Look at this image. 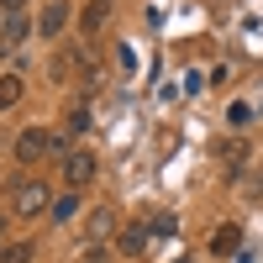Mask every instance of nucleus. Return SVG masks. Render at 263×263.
Returning a JSON list of instances; mask_svg holds the SVG:
<instances>
[{
    "instance_id": "423d86ee",
    "label": "nucleus",
    "mask_w": 263,
    "mask_h": 263,
    "mask_svg": "<svg viewBox=\"0 0 263 263\" xmlns=\"http://www.w3.org/2000/svg\"><path fill=\"white\" fill-rule=\"evenodd\" d=\"M63 27H69V6H63V0H53V6L37 16V32H42V37H58Z\"/></svg>"
},
{
    "instance_id": "1a4fd4ad",
    "label": "nucleus",
    "mask_w": 263,
    "mask_h": 263,
    "mask_svg": "<svg viewBox=\"0 0 263 263\" xmlns=\"http://www.w3.org/2000/svg\"><path fill=\"white\" fill-rule=\"evenodd\" d=\"M111 211H90V227H84V237H90V248H100L105 242V237H111Z\"/></svg>"
},
{
    "instance_id": "9d476101",
    "label": "nucleus",
    "mask_w": 263,
    "mask_h": 263,
    "mask_svg": "<svg viewBox=\"0 0 263 263\" xmlns=\"http://www.w3.org/2000/svg\"><path fill=\"white\" fill-rule=\"evenodd\" d=\"M21 37H27V16H0V42H6V48H11V42H21Z\"/></svg>"
},
{
    "instance_id": "20e7f679",
    "label": "nucleus",
    "mask_w": 263,
    "mask_h": 263,
    "mask_svg": "<svg viewBox=\"0 0 263 263\" xmlns=\"http://www.w3.org/2000/svg\"><path fill=\"white\" fill-rule=\"evenodd\" d=\"M147 237H153V227H147V221L121 227V232H116V253H121V258H142V253H147Z\"/></svg>"
},
{
    "instance_id": "39448f33",
    "label": "nucleus",
    "mask_w": 263,
    "mask_h": 263,
    "mask_svg": "<svg viewBox=\"0 0 263 263\" xmlns=\"http://www.w3.org/2000/svg\"><path fill=\"white\" fill-rule=\"evenodd\" d=\"M105 21H111V0H90V6H84V16H79V27H84V37H100Z\"/></svg>"
},
{
    "instance_id": "0eeeda50",
    "label": "nucleus",
    "mask_w": 263,
    "mask_h": 263,
    "mask_svg": "<svg viewBox=\"0 0 263 263\" xmlns=\"http://www.w3.org/2000/svg\"><path fill=\"white\" fill-rule=\"evenodd\" d=\"M21 90H27V79H21V74H0V111H16Z\"/></svg>"
},
{
    "instance_id": "f8f14e48",
    "label": "nucleus",
    "mask_w": 263,
    "mask_h": 263,
    "mask_svg": "<svg viewBox=\"0 0 263 263\" xmlns=\"http://www.w3.org/2000/svg\"><path fill=\"white\" fill-rule=\"evenodd\" d=\"M0 263H32V242H6L0 248Z\"/></svg>"
},
{
    "instance_id": "f03ea898",
    "label": "nucleus",
    "mask_w": 263,
    "mask_h": 263,
    "mask_svg": "<svg viewBox=\"0 0 263 263\" xmlns=\"http://www.w3.org/2000/svg\"><path fill=\"white\" fill-rule=\"evenodd\" d=\"M11 211L21 216V221H32V216L53 211V195H48V184H42V179H16V190H11Z\"/></svg>"
},
{
    "instance_id": "f3484780",
    "label": "nucleus",
    "mask_w": 263,
    "mask_h": 263,
    "mask_svg": "<svg viewBox=\"0 0 263 263\" xmlns=\"http://www.w3.org/2000/svg\"><path fill=\"white\" fill-rule=\"evenodd\" d=\"M0 237H6V216H0ZM0 248H6V242H0Z\"/></svg>"
},
{
    "instance_id": "2eb2a0df",
    "label": "nucleus",
    "mask_w": 263,
    "mask_h": 263,
    "mask_svg": "<svg viewBox=\"0 0 263 263\" xmlns=\"http://www.w3.org/2000/svg\"><path fill=\"white\" fill-rule=\"evenodd\" d=\"M116 63H121V74H132V69H137V53L121 42V48H116Z\"/></svg>"
},
{
    "instance_id": "9b49d317",
    "label": "nucleus",
    "mask_w": 263,
    "mask_h": 263,
    "mask_svg": "<svg viewBox=\"0 0 263 263\" xmlns=\"http://www.w3.org/2000/svg\"><path fill=\"white\" fill-rule=\"evenodd\" d=\"M74 216H79V195L69 190V195H58V200H53V221H58V227H69Z\"/></svg>"
},
{
    "instance_id": "dca6fc26",
    "label": "nucleus",
    "mask_w": 263,
    "mask_h": 263,
    "mask_svg": "<svg viewBox=\"0 0 263 263\" xmlns=\"http://www.w3.org/2000/svg\"><path fill=\"white\" fill-rule=\"evenodd\" d=\"M248 116H253V111H248V105H227V121H232V126H242Z\"/></svg>"
},
{
    "instance_id": "4468645a",
    "label": "nucleus",
    "mask_w": 263,
    "mask_h": 263,
    "mask_svg": "<svg viewBox=\"0 0 263 263\" xmlns=\"http://www.w3.org/2000/svg\"><path fill=\"white\" fill-rule=\"evenodd\" d=\"M153 232H158V237H174V232H179V221H174V216L168 211H158V216H153V221H147Z\"/></svg>"
},
{
    "instance_id": "7ed1b4c3",
    "label": "nucleus",
    "mask_w": 263,
    "mask_h": 263,
    "mask_svg": "<svg viewBox=\"0 0 263 263\" xmlns=\"http://www.w3.org/2000/svg\"><path fill=\"white\" fill-rule=\"evenodd\" d=\"M95 153H84V147H74L69 153V158H63V184H69V190H79V184H90L95 179Z\"/></svg>"
},
{
    "instance_id": "ddd939ff",
    "label": "nucleus",
    "mask_w": 263,
    "mask_h": 263,
    "mask_svg": "<svg viewBox=\"0 0 263 263\" xmlns=\"http://www.w3.org/2000/svg\"><path fill=\"white\" fill-rule=\"evenodd\" d=\"M84 126H90V111H84V105H69V116H63V132H74V137H79Z\"/></svg>"
},
{
    "instance_id": "f257e3e1",
    "label": "nucleus",
    "mask_w": 263,
    "mask_h": 263,
    "mask_svg": "<svg viewBox=\"0 0 263 263\" xmlns=\"http://www.w3.org/2000/svg\"><path fill=\"white\" fill-rule=\"evenodd\" d=\"M11 147H16V158H21V163H42L48 153H63V158L74 153L69 142H58L53 132H42V126H27V132H21V137H16Z\"/></svg>"
},
{
    "instance_id": "6e6552de",
    "label": "nucleus",
    "mask_w": 263,
    "mask_h": 263,
    "mask_svg": "<svg viewBox=\"0 0 263 263\" xmlns=\"http://www.w3.org/2000/svg\"><path fill=\"white\" fill-rule=\"evenodd\" d=\"M237 242H242V232H237L232 221H221V227H216V237H211V253H216V258H227Z\"/></svg>"
}]
</instances>
